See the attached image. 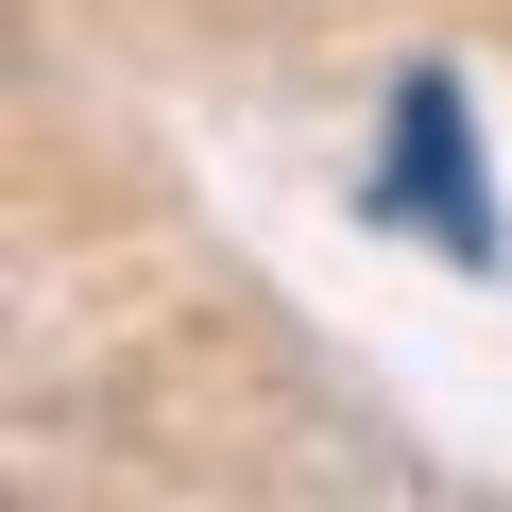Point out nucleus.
Instances as JSON below:
<instances>
[{
  "label": "nucleus",
  "instance_id": "obj_1",
  "mask_svg": "<svg viewBox=\"0 0 512 512\" xmlns=\"http://www.w3.org/2000/svg\"><path fill=\"white\" fill-rule=\"evenodd\" d=\"M376 222L444 239L461 274H495V188H478V103H461L444 69H410V86H393V137H376Z\"/></svg>",
  "mask_w": 512,
  "mask_h": 512
}]
</instances>
